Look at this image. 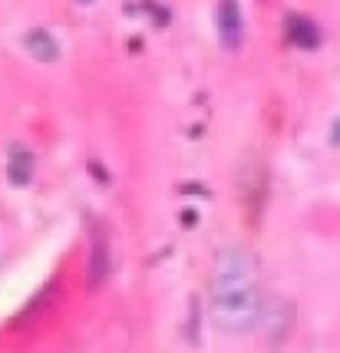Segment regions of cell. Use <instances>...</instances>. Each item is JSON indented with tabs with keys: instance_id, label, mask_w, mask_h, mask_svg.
<instances>
[{
	"instance_id": "obj_3",
	"label": "cell",
	"mask_w": 340,
	"mask_h": 353,
	"mask_svg": "<svg viewBox=\"0 0 340 353\" xmlns=\"http://www.w3.org/2000/svg\"><path fill=\"white\" fill-rule=\"evenodd\" d=\"M284 27H288V40L297 46H304V50H314V46L321 43V30H317V23L308 20V17L291 14L284 20Z\"/></svg>"
},
{
	"instance_id": "obj_6",
	"label": "cell",
	"mask_w": 340,
	"mask_h": 353,
	"mask_svg": "<svg viewBox=\"0 0 340 353\" xmlns=\"http://www.w3.org/2000/svg\"><path fill=\"white\" fill-rule=\"evenodd\" d=\"M334 142H337V145H340V119H337V123H334Z\"/></svg>"
},
{
	"instance_id": "obj_1",
	"label": "cell",
	"mask_w": 340,
	"mask_h": 353,
	"mask_svg": "<svg viewBox=\"0 0 340 353\" xmlns=\"http://www.w3.org/2000/svg\"><path fill=\"white\" fill-rule=\"evenodd\" d=\"M261 291H258V264L251 251L232 248L221 251L212 271V317L225 334H245L258 323Z\"/></svg>"
},
{
	"instance_id": "obj_2",
	"label": "cell",
	"mask_w": 340,
	"mask_h": 353,
	"mask_svg": "<svg viewBox=\"0 0 340 353\" xmlns=\"http://www.w3.org/2000/svg\"><path fill=\"white\" fill-rule=\"evenodd\" d=\"M218 33H221L225 46H232V50L241 43L245 23H241V10H238L234 0H221V3H218Z\"/></svg>"
},
{
	"instance_id": "obj_5",
	"label": "cell",
	"mask_w": 340,
	"mask_h": 353,
	"mask_svg": "<svg viewBox=\"0 0 340 353\" xmlns=\"http://www.w3.org/2000/svg\"><path fill=\"white\" fill-rule=\"evenodd\" d=\"M106 274V251H103V241H96V254H93V284H99Z\"/></svg>"
},
{
	"instance_id": "obj_7",
	"label": "cell",
	"mask_w": 340,
	"mask_h": 353,
	"mask_svg": "<svg viewBox=\"0 0 340 353\" xmlns=\"http://www.w3.org/2000/svg\"><path fill=\"white\" fill-rule=\"evenodd\" d=\"M83 3H90V0H83Z\"/></svg>"
},
{
	"instance_id": "obj_4",
	"label": "cell",
	"mask_w": 340,
	"mask_h": 353,
	"mask_svg": "<svg viewBox=\"0 0 340 353\" xmlns=\"http://www.w3.org/2000/svg\"><path fill=\"white\" fill-rule=\"evenodd\" d=\"M27 50H30L37 60H57V43H53V37L47 30H33L27 33Z\"/></svg>"
}]
</instances>
